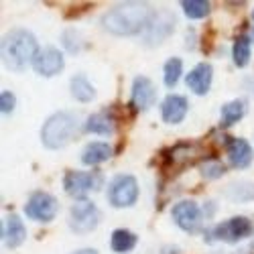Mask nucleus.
I'll return each mask as SVG.
<instances>
[{"instance_id": "1", "label": "nucleus", "mask_w": 254, "mask_h": 254, "mask_svg": "<svg viewBox=\"0 0 254 254\" xmlns=\"http://www.w3.org/2000/svg\"><path fill=\"white\" fill-rule=\"evenodd\" d=\"M153 14L146 2H122L102 16V27L112 35H136L146 29Z\"/></svg>"}, {"instance_id": "2", "label": "nucleus", "mask_w": 254, "mask_h": 254, "mask_svg": "<svg viewBox=\"0 0 254 254\" xmlns=\"http://www.w3.org/2000/svg\"><path fill=\"white\" fill-rule=\"evenodd\" d=\"M2 65L10 71H23L27 67V63L37 57L39 45L33 33L25 29H12L10 33L4 35L2 39Z\"/></svg>"}, {"instance_id": "3", "label": "nucleus", "mask_w": 254, "mask_h": 254, "mask_svg": "<svg viewBox=\"0 0 254 254\" xmlns=\"http://www.w3.org/2000/svg\"><path fill=\"white\" fill-rule=\"evenodd\" d=\"M79 128V118L75 112H57L53 114L41 130V140L47 149H63L75 134Z\"/></svg>"}, {"instance_id": "4", "label": "nucleus", "mask_w": 254, "mask_h": 254, "mask_svg": "<svg viewBox=\"0 0 254 254\" xmlns=\"http://www.w3.org/2000/svg\"><path fill=\"white\" fill-rule=\"evenodd\" d=\"M250 234H252V222L244 216H236L207 230V240H222L228 244H234V242L244 240Z\"/></svg>"}, {"instance_id": "5", "label": "nucleus", "mask_w": 254, "mask_h": 254, "mask_svg": "<svg viewBox=\"0 0 254 254\" xmlns=\"http://www.w3.org/2000/svg\"><path fill=\"white\" fill-rule=\"evenodd\" d=\"M108 199L114 207H130L138 199V183L132 175H116L108 187Z\"/></svg>"}, {"instance_id": "6", "label": "nucleus", "mask_w": 254, "mask_h": 254, "mask_svg": "<svg viewBox=\"0 0 254 254\" xmlns=\"http://www.w3.org/2000/svg\"><path fill=\"white\" fill-rule=\"evenodd\" d=\"M175 31V16L167 10L155 12L151 23L146 25V29L142 31V43L144 45H159L163 41Z\"/></svg>"}, {"instance_id": "7", "label": "nucleus", "mask_w": 254, "mask_h": 254, "mask_svg": "<svg viewBox=\"0 0 254 254\" xmlns=\"http://www.w3.org/2000/svg\"><path fill=\"white\" fill-rule=\"evenodd\" d=\"M98 220H100V211L90 199H79L77 203L71 205L69 226H71L73 232H77V234L92 232L98 226Z\"/></svg>"}, {"instance_id": "8", "label": "nucleus", "mask_w": 254, "mask_h": 254, "mask_svg": "<svg viewBox=\"0 0 254 254\" xmlns=\"http://www.w3.org/2000/svg\"><path fill=\"white\" fill-rule=\"evenodd\" d=\"M57 209H59V203L51 193L35 191L27 201L25 214L37 222H51L57 216Z\"/></svg>"}, {"instance_id": "9", "label": "nucleus", "mask_w": 254, "mask_h": 254, "mask_svg": "<svg viewBox=\"0 0 254 254\" xmlns=\"http://www.w3.org/2000/svg\"><path fill=\"white\" fill-rule=\"evenodd\" d=\"M63 65H65V59H63V53L57 51L55 47H47L43 51H39L37 57L33 59V69L43 75V77H53L57 75Z\"/></svg>"}, {"instance_id": "10", "label": "nucleus", "mask_w": 254, "mask_h": 254, "mask_svg": "<svg viewBox=\"0 0 254 254\" xmlns=\"http://www.w3.org/2000/svg\"><path fill=\"white\" fill-rule=\"evenodd\" d=\"M173 220L185 232H195L201 220V209L195 201H179L173 205Z\"/></svg>"}, {"instance_id": "11", "label": "nucleus", "mask_w": 254, "mask_h": 254, "mask_svg": "<svg viewBox=\"0 0 254 254\" xmlns=\"http://www.w3.org/2000/svg\"><path fill=\"white\" fill-rule=\"evenodd\" d=\"M155 98H157L155 83L144 75L134 77V81H132V106L136 110H149L155 104Z\"/></svg>"}, {"instance_id": "12", "label": "nucleus", "mask_w": 254, "mask_h": 254, "mask_svg": "<svg viewBox=\"0 0 254 254\" xmlns=\"http://www.w3.org/2000/svg\"><path fill=\"white\" fill-rule=\"evenodd\" d=\"M211 77H214V69H211L209 63H197V65L187 73L185 83L193 94L205 96L211 86Z\"/></svg>"}, {"instance_id": "13", "label": "nucleus", "mask_w": 254, "mask_h": 254, "mask_svg": "<svg viewBox=\"0 0 254 254\" xmlns=\"http://www.w3.org/2000/svg\"><path fill=\"white\" fill-rule=\"evenodd\" d=\"M226 153H228V161L236 169H246L254 157L252 146L244 138H230L226 144Z\"/></svg>"}, {"instance_id": "14", "label": "nucleus", "mask_w": 254, "mask_h": 254, "mask_svg": "<svg viewBox=\"0 0 254 254\" xmlns=\"http://www.w3.org/2000/svg\"><path fill=\"white\" fill-rule=\"evenodd\" d=\"M187 100L183 96H177V94H171L163 100V106H161V114H163V120L167 124H179L185 114H187Z\"/></svg>"}, {"instance_id": "15", "label": "nucleus", "mask_w": 254, "mask_h": 254, "mask_svg": "<svg viewBox=\"0 0 254 254\" xmlns=\"http://www.w3.org/2000/svg\"><path fill=\"white\" fill-rule=\"evenodd\" d=\"M63 187H65L67 195L83 197L90 189H94V177L83 171H69L65 175V179H63Z\"/></svg>"}, {"instance_id": "16", "label": "nucleus", "mask_w": 254, "mask_h": 254, "mask_svg": "<svg viewBox=\"0 0 254 254\" xmlns=\"http://www.w3.org/2000/svg\"><path fill=\"white\" fill-rule=\"evenodd\" d=\"M27 238V230H25V224L16 214H10L6 220H4V226H2V240H4V246L8 248H18L20 244L25 242Z\"/></svg>"}, {"instance_id": "17", "label": "nucleus", "mask_w": 254, "mask_h": 254, "mask_svg": "<svg viewBox=\"0 0 254 254\" xmlns=\"http://www.w3.org/2000/svg\"><path fill=\"white\" fill-rule=\"evenodd\" d=\"M112 157L110 144L106 142H90L86 149L81 151V163L83 165H100Z\"/></svg>"}, {"instance_id": "18", "label": "nucleus", "mask_w": 254, "mask_h": 254, "mask_svg": "<svg viewBox=\"0 0 254 254\" xmlns=\"http://www.w3.org/2000/svg\"><path fill=\"white\" fill-rule=\"evenodd\" d=\"M86 130L94 132V134H102V136H110L114 132V120L108 114H104V112L92 114L86 120Z\"/></svg>"}, {"instance_id": "19", "label": "nucleus", "mask_w": 254, "mask_h": 254, "mask_svg": "<svg viewBox=\"0 0 254 254\" xmlns=\"http://www.w3.org/2000/svg\"><path fill=\"white\" fill-rule=\"evenodd\" d=\"M71 96L77 100V102H90V100H94V96H96V90H94V86L90 83V79L86 77V75H75V77H71Z\"/></svg>"}, {"instance_id": "20", "label": "nucleus", "mask_w": 254, "mask_h": 254, "mask_svg": "<svg viewBox=\"0 0 254 254\" xmlns=\"http://www.w3.org/2000/svg\"><path fill=\"white\" fill-rule=\"evenodd\" d=\"M244 114H246V102L244 100H232V102L224 104V108H222V124L232 126L238 120H242Z\"/></svg>"}, {"instance_id": "21", "label": "nucleus", "mask_w": 254, "mask_h": 254, "mask_svg": "<svg viewBox=\"0 0 254 254\" xmlns=\"http://www.w3.org/2000/svg\"><path fill=\"white\" fill-rule=\"evenodd\" d=\"M232 59H234L236 67H244L250 61V37L248 35H240L234 41V47H232Z\"/></svg>"}, {"instance_id": "22", "label": "nucleus", "mask_w": 254, "mask_h": 254, "mask_svg": "<svg viewBox=\"0 0 254 254\" xmlns=\"http://www.w3.org/2000/svg\"><path fill=\"white\" fill-rule=\"evenodd\" d=\"M136 234L130 230H114L112 234V250L114 252H128L136 246Z\"/></svg>"}, {"instance_id": "23", "label": "nucleus", "mask_w": 254, "mask_h": 254, "mask_svg": "<svg viewBox=\"0 0 254 254\" xmlns=\"http://www.w3.org/2000/svg\"><path fill=\"white\" fill-rule=\"evenodd\" d=\"M181 73H183V63H181V59H179V57H171V59L165 63V86L173 88L175 83L179 81Z\"/></svg>"}, {"instance_id": "24", "label": "nucleus", "mask_w": 254, "mask_h": 254, "mask_svg": "<svg viewBox=\"0 0 254 254\" xmlns=\"http://www.w3.org/2000/svg\"><path fill=\"white\" fill-rule=\"evenodd\" d=\"M181 6L189 18H203L209 14V2H203V0H185Z\"/></svg>"}, {"instance_id": "25", "label": "nucleus", "mask_w": 254, "mask_h": 254, "mask_svg": "<svg viewBox=\"0 0 254 254\" xmlns=\"http://www.w3.org/2000/svg\"><path fill=\"white\" fill-rule=\"evenodd\" d=\"M226 195L230 199H238V201L252 199L254 197V185H250V183H234V185L228 187Z\"/></svg>"}, {"instance_id": "26", "label": "nucleus", "mask_w": 254, "mask_h": 254, "mask_svg": "<svg viewBox=\"0 0 254 254\" xmlns=\"http://www.w3.org/2000/svg\"><path fill=\"white\" fill-rule=\"evenodd\" d=\"M201 175L205 179H218L224 175V165L216 159H209V161H203L201 163Z\"/></svg>"}, {"instance_id": "27", "label": "nucleus", "mask_w": 254, "mask_h": 254, "mask_svg": "<svg viewBox=\"0 0 254 254\" xmlns=\"http://www.w3.org/2000/svg\"><path fill=\"white\" fill-rule=\"evenodd\" d=\"M14 106H16V98L12 92L4 90L2 94H0V110H2V114H10L14 110Z\"/></svg>"}, {"instance_id": "28", "label": "nucleus", "mask_w": 254, "mask_h": 254, "mask_svg": "<svg viewBox=\"0 0 254 254\" xmlns=\"http://www.w3.org/2000/svg\"><path fill=\"white\" fill-rule=\"evenodd\" d=\"M63 45H65L71 53H77L79 51V35L75 31H67L63 35Z\"/></svg>"}, {"instance_id": "29", "label": "nucleus", "mask_w": 254, "mask_h": 254, "mask_svg": "<svg viewBox=\"0 0 254 254\" xmlns=\"http://www.w3.org/2000/svg\"><path fill=\"white\" fill-rule=\"evenodd\" d=\"M71 254H98L94 248H81V250H75V252H71Z\"/></svg>"}, {"instance_id": "30", "label": "nucleus", "mask_w": 254, "mask_h": 254, "mask_svg": "<svg viewBox=\"0 0 254 254\" xmlns=\"http://www.w3.org/2000/svg\"><path fill=\"white\" fill-rule=\"evenodd\" d=\"M252 18H254V12H252Z\"/></svg>"}]
</instances>
